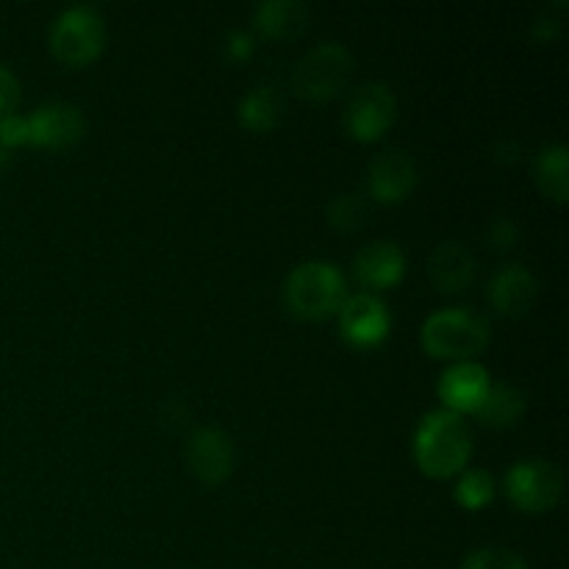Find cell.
Instances as JSON below:
<instances>
[{
    "instance_id": "6da1fadb",
    "label": "cell",
    "mask_w": 569,
    "mask_h": 569,
    "mask_svg": "<svg viewBox=\"0 0 569 569\" xmlns=\"http://www.w3.org/2000/svg\"><path fill=\"white\" fill-rule=\"evenodd\" d=\"M472 450V433L461 415L450 409L431 411L422 417L415 433V456L417 465L428 476H453L467 465Z\"/></svg>"
},
{
    "instance_id": "7a4b0ae2",
    "label": "cell",
    "mask_w": 569,
    "mask_h": 569,
    "mask_svg": "<svg viewBox=\"0 0 569 569\" xmlns=\"http://www.w3.org/2000/svg\"><path fill=\"white\" fill-rule=\"evenodd\" d=\"M283 300L295 317L322 320L345 303V278L331 261H306L289 272Z\"/></svg>"
},
{
    "instance_id": "3957f363",
    "label": "cell",
    "mask_w": 569,
    "mask_h": 569,
    "mask_svg": "<svg viewBox=\"0 0 569 569\" xmlns=\"http://www.w3.org/2000/svg\"><path fill=\"white\" fill-rule=\"evenodd\" d=\"M489 342V320L472 309L433 311L422 326V345L442 359L476 356Z\"/></svg>"
},
{
    "instance_id": "277c9868",
    "label": "cell",
    "mask_w": 569,
    "mask_h": 569,
    "mask_svg": "<svg viewBox=\"0 0 569 569\" xmlns=\"http://www.w3.org/2000/svg\"><path fill=\"white\" fill-rule=\"evenodd\" d=\"M353 70V56L345 44H317L292 70V87L300 98L328 100L348 83Z\"/></svg>"
},
{
    "instance_id": "5b68a950",
    "label": "cell",
    "mask_w": 569,
    "mask_h": 569,
    "mask_svg": "<svg viewBox=\"0 0 569 569\" xmlns=\"http://www.w3.org/2000/svg\"><path fill=\"white\" fill-rule=\"evenodd\" d=\"M106 28L92 6H70L50 28V48L67 64H87L103 50Z\"/></svg>"
},
{
    "instance_id": "8992f818",
    "label": "cell",
    "mask_w": 569,
    "mask_h": 569,
    "mask_svg": "<svg viewBox=\"0 0 569 569\" xmlns=\"http://www.w3.org/2000/svg\"><path fill=\"white\" fill-rule=\"evenodd\" d=\"M509 498L526 511H548L559 503L565 476L559 467L548 459L517 461L506 476Z\"/></svg>"
},
{
    "instance_id": "52a82bcc",
    "label": "cell",
    "mask_w": 569,
    "mask_h": 569,
    "mask_svg": "<svg viewBox=\"0 0 569 569\" xmlns=\"http://www.w3.org/2000/svg\"><path fill=\"white\" fill-rule=\"evenodd\" d=\"M395 94L392 89L383 81H370L361 83L359 89H353V94L348 98V109H345V126L353 133L356 139H378L389 126L395 122Z\"/></svg>"
},
{
    "instance_id": "ba28073f",
    "label": "cell",
    "mask_w": 569,
    "mask_h": 569,
    "mask_svg": "<svg viewBox=\"0 0 569 569\" xmlns=\"http://www.w3.org/2000/svg\"><path fill=\"white\" fill-rule=\"evenodd\" d=\"M339 328L350 345L370 348L389 333V311L376 295L359 292L353 298H345V303L339 306Z\"/></svg>"
},
{
    "instance_id": "9c48e42d",
    "label": "cell",
    "mask_w": 569,
    "mask_h": 569,
    "mask_svg": "<svg viewBox=\"0 0 569 569\" xmlns=\"http://www.w3.org/2000/svg\"><path fill=\"white\" fill-rule=\"evenodd\" d=\"M187 461L189 470L198 476V481H203L206 487H217V483L226 481L231 476L233 467V445L220 428H198V431L189 437L187 445Z\"/></svg>"
},
{
    "instance_id": "30bf717a",
    "label": "cell",
    "mask_w": 569,
    "mask_h": 569,
    "mask_svg": "<svg viewBox=\"0 0 569 569\" xmlns=\"http://www.w3.org/2000/svg\"><path fill=\"white\" fill-rule=\"evenodd\" d=\"M28 120V142L44 144V148H67L83 137V114L72 103L53 100L33 111Z\"/></svg>"
},
{
    "instance_id": "8fae6325",
    "label": "cell",
    "mask_w": 569,
    "mask_h": 569,
    "mask_svg": "<svg viewBox=\"0 0 569 569\" xmlns=\"http://www.w3.org/2000/svg\"><path fill=\"white\" fill-rule=\"evenodd\" d=\"M417 164L406 150L389 148L381 150L370 161V192L383 203H398L415 189Z\"/></svg>"
},
{
    "instance_id": "7c38bea8",
    "label": "cell",
    "mask_w": 569,
    "mask_h": 569,
    "mask_svg": "<svg viewBox=\"0 0 569 569\" xmlns=\"http://www.w3.org/2000/svg\"><path fill=\"white\" fill-rule=\"evenodd\" d=\"M489 387L492 381H489L487 367L476 365V361H459L439 378V398L450 411L461 415V411H476L487 398Z\"/></svg>"
},
{
    "instance_id": "4fadbf2b",
    "label": "cell",
    "mask_w": 569,
    "mask_h": 569,
    "mask_svg": "<svg viewBox=\"0 0 569 569\" xmlns=\"http://www.w3.org/2000/svg\"><path fill=\"white\" fill-rule=\"evenodd\" d=\"M539 295V281L528 267L522 264H509L492 278L489 283V298H492L495 309L503 311V315L517 317L526 315L533 306Z\"/></svg>"
},
{
    "instance_id": "5bb4252c",
    "label": "cell",
    "mask_w": 569,
    "mask_h": 569,
    "mask_svg": "<svg viewBox=\"0 0 569 569\" xmlns=\"http://www.w3.org/2000/svg\"><path fill=\"white\" fill-rule=\"evenodd\" d=\"M406 256L395 242H372L365 250H359L353 261V272L365 287L383 289L392 287L403 278Z\"/></svg>"
},
{
    "instance_id": "9a60e30c",
    "label": "cell",
    "mask_w": 569,
    "mask_h": 569,
    "mask_svg": "<svg viewBox=\"0 0 569 569\" xmlns=\"http://www.w3.org/2000/svg\"><path fill=\"white\" fill-rule=\"evenodd\" d=\"M428 272L431 281L437 283L442 292H461L472 283L476 276V259L461 242H442L433 248L431 261H428Z\"/></svg>"
},
{
    "instance_id": "2e32d148",
    "label": "cell",
    "mask_w": 569,
    "mask_h": 569,
    "mask_svg": "<svg viewBox=\"0 0 569 569\" xmlns=\"http://www.w3.org/2000/svg\"><path fill=\"white\" fill-rule=\"evenodd\" d=\"M311 9L303 0H264L256 6L253 26L272 39L298 37L309 26Z\"/></svg>"
},
{
    "instance_id": "e0dca14e",
    "label": "cell",
    "mask_w": 569,
    "mask_h": 569,
    "mask_svg": "<svg viewBox=\"0 0 569 569\" xmlns=\"http://www.w3.org/2000/svg\"><path fill=\"white\" fill-rule=\"evenodd\" d=\"M283 114V100L281 94L272 87H256L239 100V120L250 131H272Z\"/></svg>"
},
{
    "instance_id": "ac0fdd59",
    "label": "cell",
    "mask_w": 569,
    "mask_h": 569,
    "mask_svg": "<svg viewBox=\"0 0 569 569\" xmlns=\"http://www.w3.org/2000/svg\"><path fill=\"white\" fill-rule=\"evenodd\" d=\"M537 181L545 194L565 203L569 194V150L565 144H548L537 156Z\"/></svg>"
},
{
    "instance_id": "d6986e66",
    "label": "cell",
    "mask_w": 569,
    "mask_h": 569,
    "mask_svg": "<svg viewBox=\"0 0 569 569\" xmlns=\"http://www.w3.org/2000/svg\"><path fill=\"white\" fill-rule=\"evenodd\" d=\"M526 411V395L511 383H492L487 398L476 409L487 426H511Z\"/></svg>"
},
{
    "instance_id": "ffe728a7",
    "label": "cell",
    "mask_w": 569,
    "mask_h": 569,
    "mask_svg": "<svg viewBox=\"0 0 569 569\" xmlns=\"http://www.w3.org/2000/svg\"><path fill=\"white\" fill-rule=\"evenodd\" d=\"M326 217L337 231L353 233L359 231L367 222V217H370V203H367L361 194H337V198L328 203Z\"/></svg>"
},
{
    "instance_id": "44dd1931",
    "label": "cell",
    "mask_w": 569,
    "mask_h": 569,
    "mask_svg": "<svg viewBox=\"0 0 569 569\" xmlns=\"http://www.w3.org/2000/svg\"><path fill=\"white\" fill-rule=\"evenodd\" d=\"M495 495V478L489 470L481 467H470V470L461 472L459 487H456V500H459L465 509H481L492 500Z\"/></svg>"
},
{
    "instance_id": "7402d4cb",
    "label": "cell",
    "mask_w": 569,
    "mask_h": 569,
    "mask_svg": "<svg viewBox=\"0 0 569 569\" xmlns=\"http://www.w3.org/2000/svg\"><path fill=\"white\" fill-rule=\"evenodd\" d=\"M461 569H528L526 561L509 548H481L472 550Z\"/></svg>"
},
{
    "instance_id": "603a6c76",
    "label": "cell",
    "mask_w": 569,
    "mask_h": 569,
    "mask_svg": "<svg viewBox=\"0 0 569 569\" xmlns=\"http://www.w3.org/2000/svg\"><path fill=\"white\" fill-rule=\"evenodd\" d=\"M565 9H567L565 0L545 6V9L539 11L537 20H533V37L553 39L556 33L561 31V22H565Z\"/></svg>"
},
{
    "instance_id": "cb8c5ba5",
    "label": "cell",
    "mask_w": 569,
    "mask_h": 569,
    "mask_svg": "<svg viewBox=\"0 0 569 569\" xmlns=\"http://www.w3.org/2000/svg\"><path fill=\"white\" fill-rule=\"evenodd\" d=\"M28 142V120L20 114H3L0 117V144L11 148V144Z\"/></svg>"
},
{
    "instance_id": "d4e9b609",
    "label": "cell",
    "mask_w": 569,
    "mask_h": 569,
    "mask_svg": "<svg viewBox=\"0 0 569 569\" xmlns=\"http://www.w3.org/2000/svg\"><path fill=\"white\" fill-rule=\"evenodd\" d=\"M487 239H489V244L498 250L511 248L517 239V226L509 220V217H495L487 228Z\"/></svg>"
},
{
    "instance_id": "484cf974",
    "label": "cell",
    "mask_w": 569,
    "mask_h": 569,
    "mask_svg": "<svg viewBox=\"0 0 569 569\" xmlns=\"http://www.w3.org/2000/svg\"><path fill=\"white\" fill-rule=\"evenodd\" d=\"M17 103H20V83L9 67L0 64V117L11 114Z\"/></svg>"
},
{
    "instance_id": "4316f807",
    "label": "cell",
    "mask_w": 569,
    "mask_h": 569,
    "mask_svg": "<svg viewBox=\"0 0 569 569\" xmlns=\"http://www.w3.org/2000/svg\"><path fill=\"white\" fill-rule=\"evenodd\" d=\"M250 50H253V39H250L248 33L244 31L228 33V53L237 56V59H244V56H250Z\"/></svg>"
},
{
    "instance_id": "83f0119b",
    "label": "cell",
    "mask_w": 569,
    "mask_h": 569,
    "mask_svg": "<svg viewBox=\"0 0 569 569\" xmlns=\"http://www.w3.org/2000/svg\"><path fill=\"white\" fill-rule=\"evenodd\" d=\"M9 164V148H3V144H0V167H6Z\"/></svg>"
}]
</instances>
